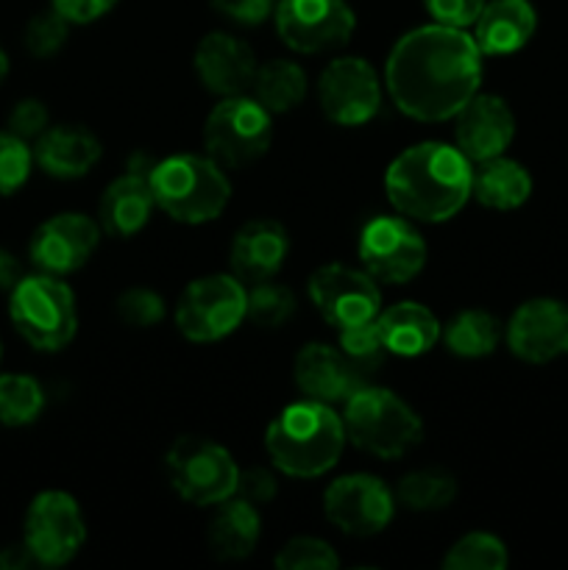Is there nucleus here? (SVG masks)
Wrapping results in <instances>:
<instances>
[{"mask_svg": "<svg viewBox=\"0 0 568 570\" xmlns=\"http://www.w3.org/2000/svg\"><path fill=\"white\" fill-rule=\"evenodd\" d=\"M482 50L466 28L432 22L407 31L393 45L384 83L393 104L421 122L454 120L457 111L479 92Z\"/></svg>", "mask_w": 568, "mask_h": 570, "instance_id": "f257e3e1", "label": "nucleus"}, {"mask_svg": "<svg viewBox=\"0 0 568 570\" xmlns=\"http://www.w3.org/2000/svg\"><path fill=\"white\" fill-rule=\"evenodd\" d=\"M473 167L457 145L418 142L384 173V193L399 215L415 223L451 220L471 198Z\"/></svg>", "mask_w": 568, "mask_h": 570, "instance_id": "f03ea898", "label": "nucleus"}, {"mask_svg": "<svg viewBox=\"0 0 568 570\" xmlns=\"http://www.w3.org/2000/svg\"><path fill=\"white\" fill-rule=\"evenodd\" d=\"M345 440L343 415L332 404L304 399L273 417L265 432V451L284 476L317 479L337 465Z\"/></svg>", "mask_w": 568, "mask_h": 570, "instance_id": "7ed1b4c3", "label": "nucleus"}, {"mask_svg": "<svg viewBox=\"0 0 568 570\" xmlns=\"http://www.w3.org/2000/svg\"><path fill=\"white\" fill-rule=\"evenodd\" d=\"M148 178L156 209L187 226L215 220L232 200V184L212 156H167L156 161Z\"/></svg>", "mask_w": 568, "mask_h": 570, "instance_id": "20e7f679", "label": "nucleus"}, {"mask_svg": "<svg viewBox=\"0 0 568 570\" xmlns=\"http://www.w3.org/2000/svg\"><path fill=\"white\" fill-rule=\"evenodd\" d=\"M345 438L365 454L379 460H399L423 440V423L418 412L384 387L354 390L343 401Z\"/></svg>", "mask_w": 568, "mask_h": 570, "instance_id": "39448f33", "label": "nucleus"}, {"mask_svg": "<svg viewBox=\"0 0 568 570\" xmlns=\"http://www.w3.org/2000/svg\"><path fill=\"white\" fill-rule=\"evenodd\" d=\"M9 317L17 334L37 351L67 348L78 332V309L72 289L61 282V276L39 273L22 276L11 289Z\"/></svg>", "mask_w": 568, "mask_h": 570, "instance_id": "423d86ee", "label": "nucleus"}, {"mask_svg": "<svg viewBox=\"0 0 568 570\" xmlns=\"http://www.w3.org/2000/svg\"><path fill=\"white\" fill-rule=\"evenodd\" d=\"M271 111L251 95H228L204 122L206 156L221 167H248L267 154L273 139Z\"/></svg>", "mask_w": 568, "mask_h": 570, "instance_id": "0eeeda50", "label": "nucleus"}, {"mask_svg": "<svg viewBox=\"0 0 568 570\" xmlns=\"http://www.w3.org/2000/svg\"><path fill=\"white\" fill-rule=\"evenodd\" d=\"M165 468L173 490L195 507H217L237 495V462L206 438H178L167 451Z\"/></svg>", "mask_w": 568, "mask_h": 570, "instance_id": "6e6552de", "label": "nucleus"}, {"mask_svg": "<svg viewBox=\"0 0 568 570\" xmlns=\"http://www.w3.org/2000/svg\"><path fill=\"white\" fill-rule=\"evenodd\" d=\"M245 309V284L234 273H212L187 284L176 304V326L193 343H217L237 332Z\"/></svg>", "mask_w": 568, "mask_h": 570, "instance_id": "1a4fd4ad", "label": "nucleus"}, {"mask_svg": "<svg viewBox=\"0 0 568 570\" xmlns=\"http://www.w3.org/2000/svg\"><path fill=\"white\" fill-rule=\"evenodd\" d=\"M87 543V523L81 507L70 493L45 490L26 512V549L33 562L61 568L78 557Z\"/></svg>", "mask_w": 568, "mask_h": 570, "instance_id": "9d476101", "label": "nucleus"}, {"mask_svg": "<svg viewBox=\"0 0 568 570\" xmlns=\"http://www.w3.org/2000/svg\"><path fill=\"white\" fill-rule=\"evenodd\" d=\"M427 243L410 217H373L365 223L356 245L362 271L376 284H407L427 265Z\"/></svg>", "mask_w": 568, "mask_h": 570, "instance_id": "9b49d317", "label": "nucleus"}, {"mask_svg": "<svg viewBox=\"0 0 568 570\" xmlns=\"http://www.w3.org/2000/svg\"><path fill=\"white\" fill-rule=\"evenodd\" d=\"M276 31L295 53H326L343 48L356 28V14L345 0H278Z\"/></svg>", "mask_w": 568, "mask_h": 570, "instance_id": "f8f14e48", "label": "nucleus"}, {"mask_svg": "<svg viewBox=\"0 0 568 570\" xmlns=\"http://www.w3.org/2000/svg\"><path fill=\"white\" fill-rule=\"evenodd\" d=\"M329 521L351 538H373L384 532L395 515V493L371 473H349L334 479L323 493Z\"/></svg>", "mask_w": 568, "mask_h": 570, "instance_id": "ddd939ff", "label": "nucleus"}, {"mask_svg": "<svg viewBox=\"0 0 568 570\" xmlns=\"http://www.w3.org/2000/svg\"><path fill=\"white\" fill-rule=\"evenodd\" d=\"M310 298L323 321L343 328L371 323L382 312V293L376 278L360 267L349 265H323L310 276Z\"/></svg>", "mask_w": 568, "mask_h": 570, "instance_id": "4468645a", "label": "nucleus"}, {"mask_svg": "<svg viewBox=\"0 0 568 570\" xmlns=\"http://www.w3.org/2000/svg\"><path fill=\"white\" fill-rule=\"evenodd\" d=\"M321 109L334 126L356 128L376 117L382 106V81L360 56H340L329 61L317 81Z\"/></svg>", "mask_w": 568, "mask_h": 570, "instance_id": "2eb2a0df", "label": "nucleus"}, {"mask_svg": "<svg viewBox=\"0 0 568 570\" xmlns=\"http://www.w3.org/2000/svg\"><path fill=\"white\" fill-rule=\"evenodd\" d=\"M100 234L104 228L92 217L78 215V212H61L33 232L28 254L42 273L70 276L87 265L89 256L98 248Z\"/></svg>", "mask_w": 568, "mask_h": 570, "instance_id": "dca6fc26", "label": "nucleus"}, {"mask_svg": "<svg viewBox=\"0 0 568 570\" xmlns=\"http://www.w3.org/2000/svg\"><path fill=\"white\" fill-rule=\"evenodd\" d=\"M507 345L518 360L546 365L568 354V304L560 298L523 301L507 323Z\"/></svg>", "mask_w": 568, "mask_h": 570, "instance_id": "f3484780", "label": "nucleus"}, {"mask_svg": "<svg viewBox=\"0 0 568 570\" xmlns=\"http://www.w3.org/2000/svg\"><path fill=\"white\" fill-rule=\"evenodd\" d=\"M516 137V115L505 98L477 92L454 115V145L471 165L501 156Z\"/></svg>", "mask_w": 568, "mask_h": 570, "instance_id": "a211bd4d", "label": "nucleus"}, {"mask_svg": "<svg viewBox=\"0 0 568 570\" xmlns=\"http://www.w3.org/2000/svg\"><path fill=\"white\" fill-rule=\"evenodd\" d=\"M256 56L248 42L226 31H212L195 48V72L209 92L228 98L245 95L256 72Z\"/></svg>", "mask_w": 568, "mask_h": 570, "instance_id": "6ab92c4d", "label": "nucleus"}, {"mask_svg": "<svg viewBox=\"0 0 568 570\" xmlns=\"http://www.w3.org/2000/svg\"><path fill=\"white\" fill-rule=\"evenodd\" d=\"M290 254L287 228L276 220H251L234 234L228 248V267L243 284L276 278Z\"/></svg>", "mask_w": 568, "mask_h": 570, "instance_id": "aec40b11", "label": "nucleus"}, {"mask_svg": "<svg viewBox=\"0 0 568 570\" xmlns=\"http://www.w3.org/2000/svg\"><path fill=\"white\" fill-rule=\"evenodd\" d=\"M538 31V11L529 0H488L473 22V42L482 56H510Z\"/></svg>", "mask_w": 568, "mask_h": 570, "instance_id": "412c9836", "label": "nucleus"}, {"mask_svg": "<svg viewBox=\"0 0 568 570\" xmlns=\"http://www.w3.org/2000/svg\"><path fill=\"white\" fill-rule=\"evenodd\" d=\"M154 209L156 198L154 189H150V178L143 173L126 170L100 195L98 223L109 237L128 239L137 237L148 226Z\"/></svg>", "mask_w": 568, "mask_h": 570, "instance_id": "4be33fe9", "label": "nucleus"}, {"mask_svg": "<svg viewBox=\"0 0 568 570\" xmlns=\"http://www.w3.org/2000/svg\"><path fill=\"white\" fill-rule=\"evenodd\" d=\"M100 139L89 128L72 126H48V131L33 145V161L39 170H45L53 178H81L100 161Z\"/></svg>", "mask_w": 568, "mask_h": 570, "instance_id": "5701e85b", "label": "nucleus"}, {"mask_svg": "<svg viewBox=\"0 0 568 570\" xmlns=\"http://www.w3.org/2000/svg\"><path fill=\"white\" fill-rule=\"evenodd\" d=\"M293 373L301 393L312 401H323V404H337L362 387L345 362L343 351L326 343L304 345L295 356Z\"/></svg>", "mask_w": 568, "mask_h": 570, "instance_id": "b1692460", "label": "nucleus"}, {"mask_svg": "<svg viewBox=\"0 0 568 570\" xmlns=\"http://www.w3.org/2000/svg\"><path fill=\"white\" fill-rule=\"evenodd\" d=\"M262 538V518L259 507L251 501L232 495V499L221 501L209 521V540L212 557L223 562H237L254 554L256 543Z\"/></svg>", "mask_w": 568, "mask_h": 570, "instance_id": "393cba45", "label": "nucleus"}, {"mask_svg": "<svg viewBox=\"0 0 568 570\" xmlns=\"http://www.w3.org/2000/svg\"><path fill=\"white\" fill-rule=\"evenodd\" d=\"M376 328L384 348L395 356H421L440 340L438 317L418 301H401L379 312Z\"/></svg>", "mask_w": 568, "mask_h": 570, "instance_id": "a878e982", "label": "nucleus"}, {"mask_svg": "<svg viewBox=\"0 0 568 570\" xmlns=\"http://www.w3.org/2000/svg\"><path fill=\"white\" fill-rule=\"evenodd\" d=\"M532 195V176L527 167L505 154L477 161L471 181V198L496 212H512Z\"/></svg>", "mask_w": 568, "mask_h": 570, "instance_id": "bb28decb", "label": "nucleus"}, {"mask_svg": "<svg viewBox=\"0 0 568 570\" xmlns=\"http://www.w3.org/2000/svg\"><path fill=\"white\" fill-rule=\"evenodd\" d=\"M306 89H310V81L298 61L271 59L256 67L254 81H251V98L259 100L271 115H284L304 104Z\"/></svg>", "mask_w": 568, "mask_h": 570, "instance_id": "cd10ccee", "label": "nucleus"}, {"mask_svg": "<svg viewBox=\"0 0 568 570\" xmlns=\"http://www.w3.org/2000/svg\"><path fill=\"white\" fill-rule=\"evenodd\" d=\"M445 348L462 360H482L490 356L501 343L499 317L484 309H466L451 317L443 326Z\"/></svg>", "mask_w": 568, "mask_h": 570, "instance_id": "c85d7f7f", "label": "nucleus"}, {"mask_svg": "<svg viewBox=\"0 0 568 570\" xmlns=\"http://www.w3.org/2000/svg\"><path fill=\"white\" fill-rule=\"evenodd\" d=\"M457 499V479L440 468H421L407 473L395 488V501L410 512L445 510Z\"/></svg>", "mask_w": 568, "mask_h": 570, "instance_id": "c756f323", "label": "nucleus"}, {"mask_svg": "<svg viewBox=\"0 0 568 570\" xmlns=\"http://www.w3.org/2000/svg\"><path fill=\"white\" fill-rule=\"evenodd\" d=\"M45 410L42 384L26 373H0V423L3 426H28Z\"/></svg>", "mask_w": 568, "mask_h": 570, "instance_id": "7c9ffc66", "label": "nucleus"}, {"mask_svg": "<svg viewBox=\"0 0 568 570\" xmlns=\"http://www.w3.org/2000/svg\"><path fill=\"white\" fill-rule=\"evenodd\" d=\"M340 351H343L345 362L354 371L356 382L365 387L371 384V379L376 376L379 367L384 365V356L390 354L382 343V334L376 328V317L371 323H362V326L343 328L340 332Z\"/></svg>", "mask_w": 568, "mask_h": 570, "instance_id": "2f4dec72", "label": "nucleus"}, {"mask_svg": "<svg viewBox=\"0 0 568 570\" xmlns=\"http://www.w3.org/2000/svg\"><path fill=\"white\" fill-rule=\"evenodd\" d=\"M507 566H510L507 546L490 532L466 534L443 557L445 570H505Z\"/></svg>", "mask_w": 568, "mask_h": 570, "instance_id": "473e14b6", "label": "nucleus"}, {"mask_svg": "<svg viewBox=\"0 0 568 570\" xmlns=\"http://www.w3.org/2000/svg\"><path fill=\"white\" fill-rule=\"evenodd\" d=\"M295 306L298 304H295L293 289L267 278V282L251 284L245 321L256 323L262 328H278L295 315Z\"/></svg>", "mask_w": 568, "mask_h": 570, "instance_id": "72a5a7b5", "label": "nucleus"}, {"mask_svg": "<svg viewBox=\"0 0 568 570\" xmlns=\"http://www.w3.org/2000/svg\"><path fill=\"white\" fill-rule=\"evenodd\" d=\"M276 568L284 570H334L340 568V557L326 540L293 538L278 549Z\"/></svg>", "mask_w": 568, "mask_h": 570, "instance_id": "f704fd0d", "label": "nucleus"}, {"mask_svg": "<svg viewBox=\"0 0 568 570\" xmlns=\"http://www.w3.org/2000/svg\"><path fill=\"white\" fill-rule=\"evenodd\" d=\"M33 167V148L11 131H0V198L14 195L28 181Z\"/></svg>", "mask_w": 568, "mask_h": 570, "instance_id": "c9c22d12", "label": "nucleus"}, {"mask_svg": "<svg viewBox=\"0 0 568 570\" xmlns=\"http://www.w3.org/2000/svg\"><path fill=\"white\" fill-rule=\"evenodd\" d=\"M67 37H70V22L56 9L39 11L26 26V48L37 59H50V56L59 53L65 48Z\"/></svg>", "mask_w": 568, "mask_h": 570, "instance_id": "e433bc0d", "label": "nucleus"}, {"mask_svg": "<svg viewBox=\"0 0 568 570\" xmlns=\"http://www.w3.org/2000/svg\"><path fill=\"white\" fill-rule=\"evenodd\" d=\"M167 304L156 289L131 287L117 298V317L126 326L134 328H154L165 321Z\"/></svg>", "mask_w": 568, "mask_h": 570, "instance_id": "4c0bfd02", "label": "nucleus"}, {"mask_svg": "<svg viewBox=\"0 0 568 570\" xmlns=\"http://www.w3.org/2000/svg\"><path fill=\"white\" fill-rule=\"evenodd\" d=\"M50 126V111L42 100L26 98L9 111V131L20 139H39Z\"/></svg>", "mask_w": 568, "mask_h": 570, "instance_id": "58836bf2", "label": "nucleus"}, {"mask_svg": "<svg viewBox=\"0 0 568 570\" xmlns=\"http://www.w3.org/2000/svg\"><path fill=\"white\" fill-rule=\"evenodd\" d=\"M488 0H423L427 11L434 22L451 28H468L477 22L479 11L484 9Z\"/></svg>", "mask_w": 568, "mask_h": 570, "instance_id": "ea45409f", "label": "nucleus"}, {"mask_svg": "<svg viewBox=\"0 0 568 570\" xmlns=\"http://www.w3.org/2000/svg\"><path fill=\"white\" fill-rule=\"evenodd\" d=\"M212 9L237 26H262L276 11V0H212Z\"/></svg>", "mask_w": 568, "mask_h": 570, "instance_id": "a19ab883", "label": "nucleus"}, {"mask_svg": "<svg viewBox=\"0 0 568 570\" xmlns=\"http://www.w3.org/2000/svg\"><path fill=\"white\" fill-rule=\"evenodd\" d=\"M278 482L267 468H245L237 479V495L254 507H265L276 499Z\"/></svg>", "mask_w": 568, "mask_h": 570, "instance_id": "79ce46f5", "label": "nucleus"}, {"mask_svg": "<svg viewBox=\"0 0 568 570\" xmlns=\"http://www.w3.org/2000/svg\"><path fill=\"white\" fill-rule=\"evenodd\" d=\"M117 6V0H50V9L59 11L70 26H89Z\"/></svg>", "mask_w": 568, "mask_h": 570, "instance_id": "37998d69", "label": "nucleus"}, {"mask_svg": "<svg viewBox=\"0 0 568 570\" xmlns=\"http://www.w3.org/2000/svg\"><path fill=\"white\" fill-rule=\"evenodd\" d=\"M20 278H22V265L17 262V256L0 248V293H11V289L20 284Z\"/></svg>", "mask_w": 568, "mask_h": 570, "instance_id": "c03bdc74", "label": "nucleus"}, {"mask_svg": "<svg viewBox=\"0 0 568 570\" xmlns=\"http://www.w3.org/2000/svg\"><path fill=\"white\" fill-rule=\"evenodd\" d=\"M33 562V557L28 554L26 543L22 546H6L0 549V570H22Z\"/></svg>", "mask_w": 568, "mask_h": 570, "instance_id": "a18cd8bd", "label": "nucleus"}, {"mask_svg": "<svg viewBox=\"0 0 568 570\" xmlns=\"http://www.w3.org/2000/svg\"><path fill=\"white\" fill-rule=\"evenodd\" d=\"M156 161H159V159H154V156H150L148 150H134V154L126 159V170L143 173V176H150V170H154V167H156Z\"/></svg>", "mask_w": 568, "mask_h": 570, "instance_id": "49530a36", "label": "nucleus"}, {"mask_svg": "<svg viewBox=\"0 0 568 570\" xmlns=\"http://www.w3.org/2000/svg\"><path fill=\"white\" fill-rule=\"evenodd\" d=\"M6 76H9V56H6V50L0 48V83L6 81Z\"/></svg>", "mask_w": 568, "mask_h": 570, "instance_id": "de8ad7c7", "label": "nucleus"}, {"mask_svg": "<svg viewBox=\"0 0 568 570\" xmlns=\"http://www.w3.org/2000/svg\"><path fill=\"white\" fill-rule=\"evenodd\" d=\"M0 362H3V343H0Z\"/></svg>", "mask_w": 568, "mask_h": 570, "instance_id": "09e8293b", "label": "nucleus"}, {"mask_svg": "<svg viewBox=\"0 0 568 570\" xmlns=\"http://www.w3.org/2000/svg\"><path fill=\"white\" fill-rule=\"evenodd\" d=\"M276 3H278V0H276Z\"/></svg>", "mask_w": 568, "mask_h": 570, "instance_id": "8fccbe9b", "label": "nucleus"}]
</instances>
